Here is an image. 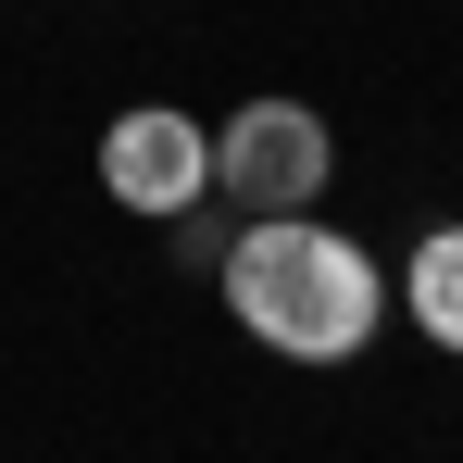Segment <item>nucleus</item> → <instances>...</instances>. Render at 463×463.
I'll use <instances>...</instances> for the list:
<instances>
[{"label":"nucleus","instance_id":"3","mask_svg":"<svg viewBox=\"0 0 463 463\" xmlns=\"http://www.w3.org/2000/svg\"><path fill=\"white\" fill-rule=\"evenodd\" d=\"M100 188H113L126 213H151V226L201 213V201H213V126L175 113V100H126V113L100 126Z\"/></svg>","mask_w":463,"mask_h":463},{"label":"nucleus","instance_id":"2","mask_svg":"<svg viewBox=\"0 0 463 463\" xmlns=\"http://www.w3.org/2000/svg\"><path fill=\"white\" fill-rule=\"evenodd\" d=\"M326 175H338V138H326L313 100H238L226 126H213V188H226V213H313Z\"/></svg>","mask_w":463,"mask_h":463},{"label":"nucleus","instance_id":"1","mask_svg":"<svg viewBox=\"0 0 463 463\" xmlns=\"http://www.w3.org/2000/svg\"><path fill=\"white\" fill-rule=\"evenodd\" d=\"M226 313L276 351V364H364L388 326V276L364 238L313 226V213H250L226 238Z\"/></svg>","mask_w":463,"mask_h":463},{"label":"nucleus","instance_id":"4","mask_svg":"<svg viewBox=\"0 0 463 463\" xmlns=\"http://www.w3.org/2000/svg\"><path fill=\"white\" fill-rule=\"evenodd\" d=\"M401 313H413L426 351L463 364V226H426V238H413V263H401Z\"/></svg>","mask_w":463,"mask_h":463}]
</instances>
